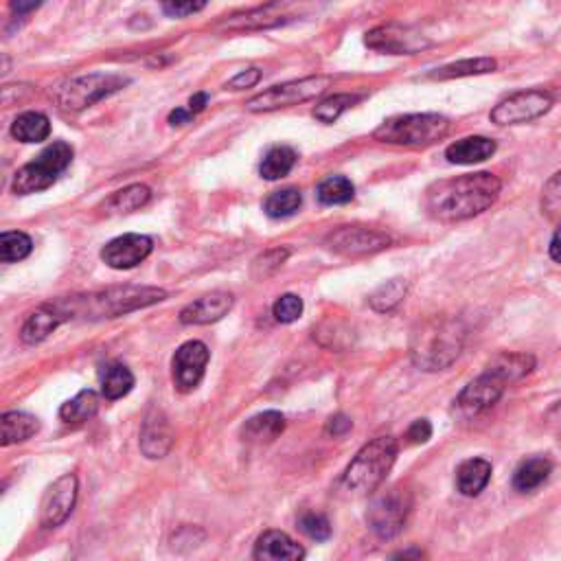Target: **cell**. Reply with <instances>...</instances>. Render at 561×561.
I'll use <instances>...</instances> for the list:
<instances>
[{"mask_svg":"<svg viewBox=\"0 0 561 561\" xmlns=\"http://www.w3.org/2000/svg\"><path fill=\"white\" fill-rule=\"evenodd\" d=\"M99 412V397L95 391H82L71 402L60 408V419L64 423H84L90 421Z\"/></svg>","mask_w":561,"mask_h":561,"instance_id":"33","label":"cell"},{"mask_svg":"<svg viewBox=\"0 0 561 561\" xmlns=\"http://www.w3.org/2000/svg\"><path fill=\"white\" fill-rule=\"evenodd\" d=\"M542 211L551 217V220H561V171H557L544 185Z\"/></svg>","mask_w":561,"mask_h":561,"instance_id":"40","label":"cell"},{"mask_svg":"<svg viewBox=\"0 0 561 561\" xmlns=\"http://www.w3.org/2000/svg\"><path fill=\"white\" fill-rule=\"evenodd\" d=\"M128 77L112 75V73H90L82 77H73L68 82L60 84L55 90L57 106L66 112H82L90 106H95L101 99L117 93L125 84Z\"/></svg>","mask_w":561,"mask_h":561,"instance_id":"7","label":"cell"},{"mask_svg":"<svg viewBox=\"0 0 561 561\" xmlns=\"http://www.w3.org/2000/svg\"><path fill=\"white\" fill-rule=\"evenodd\" d=\"M51 134V121L42 112H25L11 123V136L20 143H42Z\"/></svg>","mask_w":561,"mask_h":561,"instance_id":"28","label":"cell"},{"mask_svg":"<svg viewBox=\"0 0 561 561\" xmlns=\"http://www.w3.org/2000/svg\"><path fill=\"white\" fill-rule=\"evenodd\" d=\"M498 62L491 57H474V60H461L448 66H441L437 71H432L428 77L439 79V82H448V79H461V77H474V75H485L494 73Z\"/></svg>","mask_w":561,"mask_h":561,"instance_id":"29","label":"cell"},{"mask_svg":"<svg viewBox=\"0 0 561 561\" xmlns=\"http://www.w3.org/2000/svg\"><path fill=\"white\" fill-rule=\"evenodd\" d=\"M152 250H154L152 237L139 235V233H128V235L112 239V242L103 246L101 259L112 270H130L150 257Z\"/></svg>","mask_w":561,"mask_h":561,"instance_id":"17","label":"cell"},{"mask_svg":"<svg viewBox=\"0 0 561 561\" xmlns=\"http://www.w3.org/2000/svg\"><path fill=\"white\" fill-rule=\"evenodd\" d=\"M33 242L27 233L20 231H7L0 235V261L14 263L22 261L31 255Z\"/></svg>","mask_w":561,"mask_h":561,"instance_id":"37","label":"cell"},{"mask_svg":"<svg viewBox=\"0 0 561 561\" xmlns=\"http://www.w3.org/2000/svg\"><path fill=\"white\" fill-rule=\"evenodd\" d=\"M73 147L64 141H55L47 150H42L36 158L16 171L11 191L16 196H29V193H40L49 189L53 182L60 178L62 171L71 165Z\"/></svg>","mask_w":561,"mask_h":561,"instance_id":"6","label":"cell"},{"mask_svg":"<svg viewBox=\"0 0 561 561\" xmlns=\"http://www.w3.org/2000/svg\"><path fill=\"white\" fill-rule=\"evenodd\" d=\"M206 103H209V95H206V93L193 95V97L189 99V110H191L193 114H198V112H202V110L206 108Z\"/></svg>","mask_w":561,"mask_h":561,"instance_id":"51","label":"cell"},{"mask_svg":"<svg viewBox=\"0 0 561 561\" xmlns=\"http://www.w3.org/2000/svg\"><path fill=\"white\" fill-rule=\"evenodd\" d=\"M206 364H209V347L204 342L189 340L178 347L171 360V375L180 393H191L202 382Z\"/></svg>","mask_w":561,"mask_h":561,"instance_id":"15","label":"cell"},{"mask_svg":"<svg viewBox=\"0 0 561 561\" xmlns=\"http://www.w3.org/2000/svg\"><path fill=\"white\" fill-rule=\"evenodd\" d=\"M406 292H408V281L406 279H391V281L382 283L380 288H377L371 294L369 303H371L375 312H380V314L393 312V309L404 301Z\"/></svg>","mask_w":561,"mask_h":561,"instance_id":"36","label":"cell"},{"mask_svg":"<svg viewBox=\"0 0 561 561\" xmlns=\"http://www.w3.org/2000/svg\"><path fill=\"white\" fill-rule=\"evenodd\" d=\"M193 117H196V114H193L189 108H176L174 112L169 114V123H171V125H185V123H189Z\"/></svg>","mask_w":561,"mask_h":561,"instance_id":"49","label":"cell"},{"mask_svg":"<svg viewBox=\"0 0 561 561\" xmlns=\"http://www.w3.org/2000/svg\"><path fill=\"white\" fill-rule=\"evenodd\" d=\"M301 204H303V196L299 189H281L266 198V202H263V211H266V215L272 217V220H283V217H290L299 211Z\"/></svg>","mask_w":561,"mask_h":561,"instance_id":"35","label":"cell"},{"mask_svg":"<svg viewBox=\"0 0 561 561\" xmlns=\"http://www.w3.org/2000/svg\"><path fill=\"white\" fill-rule=\"evenodd\" d=\"M551 469H553V465L548 459H540V456H535V459H526L524 463H520L518 469H515L513 487L522 491V494H526V491H533L546 483Z\"/></svg>","mask_w":561,"mask_h":561,"instance_id":"31","label":"cell"},{"mask_svg":"<svg viewBox=\"0 0 561 561\" xmlns=\"http://www.w3.org/2000/svg\"><path fill=\"white\" fill-rule=\"evenodd\" d=\"M331 86V77L327 75H312L303 79H292V82L277 84L263 93L255 95L246 101L248 112H274L281 108L301 106L312 99L325 95V90Z\"/></svg>","mask_w":561,"mask_h":561,"instance_id":"8","label":"cell"},{"mask_svg":"<svg viewBox=\"0 0 561 561\" xmlns=\"http://www.w3.org/2000/svg\"><path fill=\"white\" fill-rule=\"evenodd\" d=\"M450 132V121L441 114H399L386 119L373 132L377 141L399 147H426L445 139Z\"/></svg>","mask_w":561,"mask_h":561,"instance_id":"5","label":"cell"},{"mask_svg":"<svg viewBox=\"0 0 561 561\" xmlns=\"http://www.w3.org/2000/svg\"><path fill=\"white\" fill-rule=\"evenodd\" d=\"M507 382L498 377L496 373L485 371L480 377H476L474 382H469L461 395L456 397V410H459L461 417H476L480 412L489 410L491 406L498 404V399L505 393Z\"/></svg>","mask_w":561,"mask_h":561,"instance_id":"13","label":"cell"},{"mask_svg":"<svg viewBox=\"0 0 561 561\" xmlns=\"http://www.w3.org/2000/svg\"><path fill=\"white\" fill-rule=\"evenodd\" d=\"M62 323V316L55 312L51 303H44L27 318V323L22 325L20 338L22 342H27V345H38V342L47 340Z\"/></svg>","mask_w":561,"mask_h":561,"instance_id":"24","label":"cell"},{"mask_svg":"<svg viewBox=\"0 0 561 561\" xmlns=\"http://www.w3.org/2000/svg\"><path fill=\"white\" fill-rule=\"evenodd\" d=\"M351 428H353V423L345 415H336L327 421V432L331 434V437H342V434H347Z\"/></svg>","mask_w":561,"mask_h":561,"instance_id":"46","label":"cell"},{"mask_svg":"<svg viewBox=\"0 0 561 561\" xmlns=\"http://www.w3.org/2000/svg\"><path fill=\"white\" fill-rule=\"evenodd\" d=\"M408 441L410 443H428L430 437H432V426H430V421L428 419H417L412 426L408 428Z\"/></svg>","mask_w":561,"mask_h":561,"instance_id":"45","label":"cell"},{"mask_svg":"<svg viewBox=\"0 0 561 561\" xmlns=\"http://www.w3.org/2000/svg\"><path fill=\"white\" fill-rule=\"evenodd\" d=\"M296 160H299V156H296L292 147L277 145V147H272V150L266 156H263L259 174H261L263 180H270V182L281 180L294 169Z\"/></svg>","mask_w":561,"mask_h":561,"instance_id":"30","label":"cell"},{"mask_svg":"<svg viewBox=\"0 0 561 561\" xmlns=\"http://www.w3.org/2000/svg\"><path fill=\"white\" fill-rule=\"evenodd\" d=\"M553 108L551 93L544 90H522L507 99H502L498 106L491 110V121L496 125H520L531 123Z\"/></svg>","mask_w":561,"mask_h":561,"instance_id":"10","label":"cell"},{"mask_svg":"<svg viewBox=\"0 0 561 561\" xmlns=\"http://www.w3.org/2000/svg\"><path fill=\"white\" fill-rule=\"evenodd\" d=\"M285 430V417L277 410H266L250 417L242 428V439L248 445H266L279 439Z\"/></svg>","mask_w":561,"mask_h":561,"instance_id":"21","label":"cell"},{"mask_svg":"<svg viewBox=\"0 0 561 561\" xmlns=\"http://www.w3.org/2000/svg\"><path fill=\"white\" fill-rule=\"evenodd\" d=\"M500 189L502 182L489 171L443 178L432 182L426 189L423 206H426L428 215L434 220L463 222L494 206L500 196Z\"/></svg>","mask_w":561,"mask_h":561,"instance_id":"1","label":"cell"},{"mask_svg":"<svg viewBox=\"0 0 561 561\" xmlns=\"http://www.w3.org/2000/svg\"><path fill=\"white\" fill-rule=\"evenodd\" d=\"M316 196L318 202L325 206L347 204L353 200V196H356V187H353V182L345 176H329L318 185Z\"/></svg>","mask_w":561,"mask_h":561,"instance_id":"34","label":"cell"},{"mask_svg":"<svg viewBox=\"0 0 561 561\" xmlns=\"http://www.w3.org/2000/svg\"><path fill=\"white\" fill-rule=\"evenodd\" d=\"M134 386V375L125 364H110L106 373L101 377V393L110 402L114 399H121L132 391Z\"/></svg>","mask_w":561,"mask_h":561,"instance_id":"32","label":"cell"},{"mask_svg":"<svg viewBox=\"0 0 561 561\" xmlns=\"http://www.w3.org/2000/svg\"><path fill=\"white\" fill-rule=\"evenodd\" d=\"M548 253H551V259L561 263V224L559 228L555 231L553 239H551V246H548Z\"/></svg>","mask_w":561,"mask_h":561,"instance_id":"50","label":"cell"},{"mask_svg":"<svg viewBox=\"0 0 561 561\" xmlns=\"http://www.w3.org/2000/svg\"><path fill=\"white\" fill-rule=\"evenodd\" d=\"M152 198V191L150 187L145 185H130L125 187L117 193H112V196L99 206V211L108 217H117V215H128L143 209V206L150 202Z\"/></svg>","mask_w":561,"mask_h":561,"instance_id":"23","label":"cell"},{"mask_svg":"<svg viewBox=\"0 0 561 561\" xmlns=\"http://www.w3.org/2000/svg\"><path fill=\"white\" fill-rule=\"evenodd\" d=\"M167 299V292L152 285H114L108 290L68 296L51 303L62 320H103L119 318L136 309L156 305Z\"/></svg>","mask_w":561,"mask_h":561,"instance_id":"2","label":"cell"},{"mask_svg":"<svg viewBox=\"0 0 561 561\" xmlns=\"http://www.w3.org/2000/svg\"><path fill=\"white\" fill-rule=\"evenodd\" d=\"M299 529L316 542H325L331 537V524L325 515L320 513H303L299 518Z\"/></svg>","mask_w":561,"mask_h":561,"instance_id":"41","label":"cell"},{"mask_svg":"<svg viewBox=\"0 0 561 561\" xmlns=\"http://www.w3.org/2000/svg\"><path fill=\"white\" fill-rule=\"evenodd\" d=\"M253 557L259 561H299L305 557V551L288 533L266 531L257 540Z\"/></svg>","mask_w":561,"mask_h":561,"instance_id":"20","label":"cell"},{"mask_svg":"<svg viewBox=\"0 0 561 561\" xmlns=\"http://www.w3.org/2000/svg\"><path fill=\"white\" fill-rule=\"evenodd\" d=\"M489 478L491 463H487L485 459H469L459 467V472H456V489H459L463 496L474 498L489 485Z\"/></svg>","mask_w":561,"mask_h":561,"instance_id":"26","label":"cell"},{"mask_svg":"<svg viewBox=\"0 0 561 561\" xmlns=\"http://www.w3.org/2000/svg\"><path fill=\"white\" fill-rule=\"evenodd\" d=\"M259 79H261V71L259 68H246V71L242 73H237L231 82L226 84L228 90H244V88H253L259 84Z\"/></svg>","mask_w":561,"mask_h":561,"instance_id":"44","label":"cell"},{"mask_svg":"<svg viewBox=\"0 0 561 561\" xmlns=\"http://www.w3.org/2000/svg\"><path fill=\"white\" fill-rule=\"evenodd\" d=\"M391 242H393L391 237L382 231H375V228L342 226L338 231L327 235L325 246L345 257H364V255L380 253V250L391 246Z\"/></svg>","mask_w":561,"mask_h":561,"instance_id":"12","label":"cell"},{"mask_svg":"<svg viewBox=\"0 0 561 561\" xmlns=\"http://www.w3.org/2000/svg\"><path fill=\"white\" fill-rule=\"evenodd\" d=\"M397 441L377 437L356 454L342 476V489L351 496H369L380 487L397 461Z\"/></svg>","mask_w":561,"mask_h":561,"instance_id":"4","label":"cell"},{"mask_svg":"<svg viewBox=\"0 0 561 561\" xmlns=\"http://www.w3.org/2000/svg\"><path fill=\"white\" fill-rule=\"evenodd\" d=\"M77 502V476L64 474L44 491L42 505H40V522L44 529H57L62 526L68 515L73 513Z\"/></svg>","mask_w":561,"mask_h":561,"instance_id":"16","label":"cell"},{"mask_svg":"<svg viewBox=\"0 0 561 561\" xmlns=\"http://www.w3.org/2000/svg\"><path fill=\"white\" fill-rule=\"evenodd\" d=\"M272 314L274 318L279 320V323L283 325H290L294 323V320H299L303 316V301H301V296H296V294H283L281 299L274 303L272 307Z\"/></svg>","mask_w":561,"mask_h":561,"instance_id":"42","label":"cell"},{"mask_svg":"<svg viewBox=\"0 0 561 561\" xmlns=\"http://www.w3.org/2000/svg\"><path fill=\"white\" fill-rule=\"evenodd\" d=\"M292 0H270L268 5H261L255 9H248L244 14H235L231 18L222 20L217 29L220 31H261L281 27L292 20Z\"/></svg>","mask_w":561,"mask_h":561,"instance_id":"14","label":"cell"},{"mask_svg":"<svg viewBox=\"0 0 561 561\" xmlns=\"http://www.w3.org/2000/svg\"><path fill=\"white\" fill-rule=\"evenodd\" d=\"M544 421H546V428L551 430L555 437L561 441V402H557L555 406L548 408Z\"/></svg>","mask_w":561,"mask_h":561,"instance_id":"47","label":"cell"},{"mask_svg":"<svg viewBox=\"0 0 561 561\" xmlns=\"http://www.w3.org/2000/svg\"><path fill=\"white\" fill-rule=\"evenodd\" d=\"M410 509H412V496L406 489L395 487L373 498L369 513H366V522H369L371 531L377 537H382V540H393L395 535L402 533Z\"/></svg>","mask_w":561,"mask_h":561,"instance_id":"9","label":"cell"},{"mask_svg":"<svg viewBox=\"0 0 561 561\" xmlns=\"http://www.w3.org/2000/svg\"><path fill=\"white\" fill-rule=\"evenodd\" d=\"M290 257V250L288 248H270V250H266V253L263 255H259L255 261H253V279H257V281H261V279H268V277H272L274 272H277L283 263H285V259Z\"/></svg>","mask_w":561,"mask_h":561,"instance_id":"39","label":"cell"},{"mask_svg":"<svg viewBox=\"0 0 561 561\" xmlns=\"http://www.w3.org/2000/svg\"><path fill=\"white\" fill-rule=\"evenodd\" d=\"M465 342V329L459 320L434 318L412 336L410 358L421 371H445L459 360Z\"/></svg>","mask_w":561,"mask_h":561,"instance_id":"3","label":"cell"},{"mask_svg":"<svg viewBox=\"0 0 561 561\" xmlns=\"http://www.w3.org/2000/svg\"><path fill=\"white\" fill-rule=\"evenodd\" d=\"M360 99H362L360 95H349V93L331 95V97L320 101L318 106L314 108V117H316L320 123H334V121H338V119L342 117V114H345L349 108L356 106V103H358Z\"/></svg>","mask_w":561,"mask_h":561,"instance_id":"38","label":"cell"},{"mask_svg":"<svg viewBox=\"0 0 561 561\" xmlns=\"http://www.w3.org/2000/svg\"><path fill=\"white\" fill-rule=\"evenodd\" d=\"M0 428H3V434H0L3 441L0 443H3V448H9V445L31 439L40 430V421L38 417L29 415V412L11 410L5 412L3 419H0Z\"/></svg>","mask_w":561,"mask_h":561,"instance_id":"25","label":"cell"},{"mask_svg":"<svg viewBox=\"0 0 561 561\" xmlns=\"http://www.w3.org/2000/svg\"><path fill=\"white\" fill-rule=\"evenodd\" d=\"M494 154L496 141L487 139V136H467V139L456 141L445 150V158H448L452 165H476Z\"/></svg>","mask_w":561,"mask_h":561,"instance_id":"22","label":"cell"},{"mask_svg":"<svg viewBox=\"0 0 561 561\" xmlns=\"http://www.w3.org/2000/svg\"><path fill=\"white\" fill-rule=\"evenodd\" d=\"M206 7V0H163V11L169 18H185L198 14Z\"/></svg>","mask_w":561,"mask_h":561,"instance_id":"43","label":"cell"},{"mask_svg":"<svg viewBox=\"0 0 561 561\" xmlns=\"http://www.w3.org/2000/svg\"><path fill=\"white\" fill-rule=\"evenodd\" d=\"M42 5V0H11V11H14L16 16H25L29 11L38 9Z\"/></svg>","mask_w":561,"mask_h":561,"instance_id":"48","label":"cell"},{"mask_svg":"<svg viewBox=\"0 0 561 561\" xmlns=\"http://www.w3.org/2000/svg\"><path fill=\"white\" fill-rule=\"evenodd\" d=\"M171 445H174V432L167 417L160 410H150L141 428V452L147 459H165Z\"/></svg>","mask_w":561,"mask_h":561,"instance_id":"19","label":"cell"},{"mask_svg":"<svg viewBox=\"0 0 561 561\" xmlns=\"http://www.w3.org/2000/svg\"><path fill=\"white\" fill-rule=\"evenodd\" d=\"M364 44L377 53L386 55H415L432 47V42L419 31L404 25H380L366 33Z\"/></svg>","mask_w":561,"mask_h":561,"instance_id":"11","label":"cell"},{"mask_svg":"<svg viewBox=\"0 0 561 561\" xmlns=\"http://www.w3.org/2000/svg\"><path fill=\"white\" fill-rule=\"evenodd\" d=\"M533 369H535V358L526 356V353H498V356L487 366V371L496 373L507 384L522 380V377L529 375Z\"/></svg>","mask_w":561,"mask_h":561,"instance_id":"27","label":"cell"},{"mask_svg":"<svg viewBox=\"0 0 561 561\" xmlns=\"http://www.w3.org/2000/svg\"><path fill=\"white\" fill-rule=\"evenodd\" d=\"M235 296L231 292L217 290L202 296V299L189 303L180 312V323L182 325H211L222 320L228 312L233 309Z\"/></svg>","mask_w":561,"mask_h":561,"instance_id":"18","label":"cell"}]
</instances>
